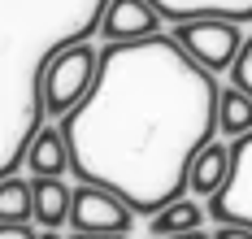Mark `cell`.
I'll return each mask as SVG.
<instances>
[{
    "instance_id": "cell-8",
    "label": "cell",
    "mask_w": 252,
    "mask_h": 239,
    "mask_svg": "<svg viewBox=\"0 0 252 239\" xmlns=\"http://www.w3.org/2000/svg\"><path fill=\"white\" fill-rule=\"evenodd\" d=\"M161 18L191 22V18H230V22H252V0H152Z\"/></svg>"
},
{
    "instance_id": "cell-4",
    "label": "cell",
    "mask_w": 252,
    "mask_h": 239,
    "mask_svg": "<svg viewBox=\"0 0 252 239\" xmlns=\"http://www.w3.org/2000/svg\"><path fill=\"white\" fill-rule=\"evenodd\" d=\"M139 213L126 205L118 191L100 183H78L74 187V209H70V226L83 235H126L135 226Z\"/></svg>"
},
{
    "instance_id": "cell-11",
    "label": "cell",
    "mask_w": 252,
    "mask_h": 239,
    "mask_svg": "<svg viewBox=\"0 0 252 239\" xmlns=\"http://www.w3.org/2000/svg\"><path fill=\"white\" fill-rule=\"evenodd\" d=\"M204 222V209L196 200H174V205H165L161 213H152V239H174V235H187V231H200Z\"/></svg>"
},
{
    "instance_id": "cell-9",
    "label": "cell",
    "mask_w": 252,
    "mask_h": 239,
    "mask_svg": "<svg viewBox=\"0 0 252 239\" xmlns=\"http://www.w3.org/2000/svg\"><path fill=\"white\" fill-rule=\"evenodd\" d=\"M35 226L57 231L70 226V209H74V187H65L61 179H35Z\"/></svg>"
},
{
    "instance_id": "cell-13",
    "label": "cell",
    "mask_w": 252,
    "mask_h": 239,
    "mask_svg": "<svg viewBox=\"0 0 252 239\" xmlns=\"http://www.w3.org/2000/svg\"><path fill=\"white\" fill-rule=\"evenodd\" d=\"M0 222H35V187L26 179H0Z\"/></svg>"
},
{
    "instance_id": "cell-5",
    "label": "cell",
    "mask_w": 252,
    "mask_h": 239,
    "mask_svg": "<svg viewBox=\"0 0 252 239\" xmlns=\"http://www.w3.org/2000/svg\"><path fill=\"white\" fill-rule=\"evenodd\" d=\"M209 213H213V222L252 226V131L230 144V174L222 191L209 196Z\"/></svg>"
},
{
    "instance_id": "cell-14",
    "label": "cell",
    "mask_w": 252,
    "mask_h": 239,
    "mask_svg": "<svg viewBox=\"0 0 252 239\" xmlns=\"http://www.w3.org/2000/svg\"><path fill=\"white\" fill-rule=\"evenodd\" d=\"M230 83H235L239 91H248V96H252V39H244V53H239L235 70H230Z\"/></svg>"
},
{
    "instance_id": "cell-19",
    "label": "cell",
    "mask_w": 252,
    "mask_h": 239,
    "mask_svg": "<svg viewBox=\"0 0 252 239\" xmlns=\"http://www.w3.org/2000/svg\"><path fill=\"white\" fill-rule=\"evenodd\" d=\"M39 239H61V235H57V231H39Z\"/></svg>"
},
{
    "instance_id": "cell-2",
    "label": "cell",
    "mask_w": 252,
    "mask_h": 239,
    "mask_svg": "<svg viewBox=\"0 0 252 239\" xmlns=\"http://www.w3.org/2000/svg\"><path fill=\"white\" fill-rule=\"evenodd\" d=\"M96 74H100V48L65 44L39 70V105L48 109L52 118H65L70 109H78L87 100V91L96 87Z\"/></svg>"
},
{
    "instance_id": "cell-7",
    "label": "cell",
    "mask_w": 252,
    "mask_h": 239,
    "mask_svg": "<svg viewBox=\"0 0 252 239\" xmlns=\"http://www.w3.org/2000/svg\"><path fill=\"white\" fill-rule=\"evenodd\" d=\"M22 161L31 165L35 179H61V174L70 170V144H65V131H61V126H39V131L31 135V144H26Z\"/></svg>"
},
{
    "instance_id": "cell-18",
    "label": "cell",
    "mask_w": 252,
    "mask_h": 239,
    "mask_svg": "<svg viewBox=\"0 0 252 239\" xmlns=\"http://www.w3.org/2000/svg\"><path fill=\"white\" fill-rule=\"evenodd\" d=\"M174 239H213V235H204V231H187V235H174Z\"/></svg>"
},
{
    "instance_id": "cell-16",
    "label": "cell",
    "mask_w": 252,
    "mask_h": 239,
    "mask_svg": "<svg viewBox=\"0 0 252 239\" xmlns=\"http://www.w3.org/2000/svg\"><path fill=\"white\" fill-rule=\"evenodd\" d=\"M213 239H252V226H235V222H222Z\"/></svg>"
},
{
    "instance_id": "cell-10",
    "label": "cell",
    "mask_w": 252,
    "mask_h": 239,
    "mask_svg": "<svg viewBox=\"0 0 252 239\" xmlns=\"http://www.w3.org/2000/svg\"><path fill=\"white\" fill-rule=\"evenodd\" d=\"M226 174H230V148L213 139V144H204L200 152H196L191 174H187V187H191V191H200V196H213V191H222Z\"/></svg>"
},
{
    "instance_id": "cell-12",
    "label": "cell",
    "mask_w": 252,
    "mask_h": 239,
    "mask_svg": "<svg viewBox=\"0 0 252 239\" xmlns=\"http://www.w3.org/2000/svg\"><path fill=\"white\" fill-rule=\"evenodd\" d=\"M218 131L226 135V139H244L252 131V96L239 91L235 83L218 96Z\"/></svg>"
},
{
    "instance_id": "cell-1",
    "label": "cell",
    "mask_w": 252,
    "mask_h": 239,
    "mask_svg": "<svg viewBox=\"0 0 252 239\" xmlns=\"http://www.w3.org/2000/svg\"><path fill=\"white\" fill-rule=\"evenodd\" d=\"M218 96L213 74L174 35L109 44L96 87L61 118L70 170L152 217L183 200L196 152L213 144Z\"/></svg>"
},
{
    "instance_id": "cell-3",
    "label": "cell",
    "mask_w": 252,
    "mask_h": 239,
    "mask_svg": "<svg viewBox=\"0 0 252 239\" xmlns=\"http://www.w3.org/2000/svg\"><path fill=\"white\" fill-rule=\"evenodd\" d=\"M174 39L191 53V61H200L209 74L235 70V61L244 53V30L230 18H191V22H178Z\"/></svg>"
},
{
    "instance_id": "cell-6",
    "label": "cell",
    "mask_w": 252,
    "mask_h": 239,
    "mask_svg": "<svg viewBox=\"0 0 252 239\" xmlns=\"http://www.w3.org/2000/svg\"><path fill=\"white\" fill-rule=\"evenodd\" d=\"M100 30L109 44H135L161 35V9L152 0H109L100 13Z\"/></svg>"
},
{
    "instance_id": "cell-17",
    "label": "cell",
    "mask_w": 252,
    "mask_h": 239,
    "mask_svg": "<svg viewBox=\"0 0 252 239\" xmlns=\"http://www.w3.org/2000/svg\"><path fill=\"white\" fill-rule=\"evenodd\" d=\"M70 239H130V235H83V231H74Z\"/></svg>"
},
{
    "instance_id": "cell-15",
    "label": "cell",
    "mask_w": 252,
    "mask_h": 239,
    "mask_svg": "<svg viewBox=\"0 0 252 239\" xmlns=\"http://www.w3.org/2000/svg\"><path fill=\"white\" fill-rule=\"evenodd\" d=\"M0 239H39L31 222H0Z\"/></svg>"
}]
</instances>
